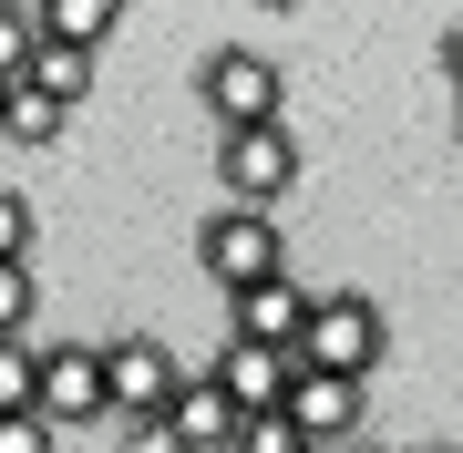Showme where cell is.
I'll list each match as a JSON object with an SVG mask.
<instances>
[{
  "mask_svg": "<svg viewBox=\"0 0 463 453\" xmlns=\"http://www.w3.org/2000/svg\"><path fill=\"white\" fill-rule=\"evenodd\" d=\"M381 299H361V288H340V299H309V319H298L288 361L298 371H340V382H361V371L381 361Z\"/></svg>",
  "mask_w": 463,
  "mask_h": 453,
  "instance_id": "cell-1",
  "label": "cell"
},
{
  "mask_svg": "<svg viewBox=\"0 0 463 453\" xmlns=\"http://www.w3.org/2000/svg\"><path fill=\"white\" fill-rule=\"evenodd\" d=\"M103 412H124V422H155L175 402V382H185V361L165 351L155 330H124V340H103Z\"/></svg>",
  "mask_w": 463,
  "mask_h": 453,
  "instance_id": "cell-2",
  "label": "cell"
},
{
  "mask_svg": "<svg viewBox=\"0 0 463 453\" xmlns=\"http://www.w3.org/2000/svg\"><path fill=\"white\" fill-rule=\"evenodd\" d=\"M216 185H227V206H279L288 185H298V145H288V124H237V135H216Z\"/></svg>",
  "mask_w": 463,
  "mask_h": 453,
  "instance_id": "cell-3",
  "label": "cell"
},
{
  "mask_svg": "<svg viewBox=\"0 0 463 453\" xmlns=\"http://www.w3.org/2000/svg\"><path fill=\"white\" fill-rule=\"evenodd\" d=\"M196 258H206V278L227 288V299H237V288H258V278H279V269H288V258H279V227H268L258 206H216V217L196 227Z\"/></svg>",
  "mask_w": 463,
  "mask_h": 453,
  "instance_id": "cell-4",
  "label": "cell"
},
{
  "mask_svg": "<svg viewBox=\"0 0 463 453\" xmlns=\"http://www.w3.org/2000/svg\"><path fill=\"white\" fill-rule=\"evenodd\" d=\"M279 412H288V433L309 453H340L350 433H361V382H340V371H288Z\"/></svg>",
  "mask_w": 463,
  "mask_h": 453,
  "instance_id": "cell-5",
  "label": "cell"
},
{
  "mask_svg": "<svg viewBox=\"0 0 463 453\" xmlns=\"http://www.w3.org/2000/svg\"><path fill=\"white\" fill-rule=\"evenodd\" d=\"M196 93H206L216 135H237V124H279V72H268L258 52H216V62L196 72Z\"/></svg>",
  "mask_w": 463,
  "mask_h": 453,
  "instance_id": "cell-6",
  "label": "cell"
},
{
  "mask_svg": "<svg viewBox=\"0 0 463 453\" xmlns=\"http://www.w3.org/2000/svg\"><path fill=\"white\" fill-rule=\"evenodd\" d=\"M32 412L62 433V422H93L103 412V361L72 340V351H32Z\"/></svg>",
  "mask_w": 463,
  "mask_h": 453,
  "instance_id": "cell-7",
  "label": "cell"
},
{
  "mask_svg": "<svg viewBox=\"0 0 463 453\" xmlns=\"http://www.w3.org/2000/svg\"><path fill=\"white\" fill-rule=\"evenodd\" d=\"M155 422H165V433H175L185 453H227V443H237V422H248V412H237L227 392H216V371H185V382H175V402L155 412Z\"/></svg>",
  "mask_w": 463,
  "mask_h": 453,
  "instance_id": "cell-8",
  "label": "cell"
},
{
  "mask_svg": "<svg viewBox=\"0 0 463 453\" xmlns=\"http://www.w3.org/2000/svg\"><path fill=\"white\" fill-rule=\"evenodd\" d=\"M298 319H309V288H298V278L279 269V278L237 288V319H227V340H258V351H288V340H298Z\"/></svg>",
  "mask_w": 463,
  "mask_h": 453,
  "instance_id": "cell-9",
  "label": "cell"
},
{
  "mask_svg": "<svg viewBox=\"0 0 463 453\" xmlns=\"http://www.w3.org/2000/svg\"><path fill=\"white\" fill-rule=\"evenodd\" d=\"M288 351H258V340H227L216 351V392H227L237 412H279V392H288Z\"/></svg>",
  "mask_w": 463,
  "mask_h": 453,
  "instance_id": "cell-10",
  "label": "cell"
},
{
  "mask_svg": "<svg viewBox=\"0 0 463 453\" xmlns=\"http://www.w3.org/2000/svg\"><path fill=\"white\" fill-rule=\"evenodd\" d=\"M21 11H32V32H42V42L93 52V42H103V32H114V21L134 11V0H21Z\"/></svg>",
  "mask_w": 463,
  "mask_h": 453,
  "instance_id": "cell-11",
  "label": "cell"
},
{
  "mask_svg": "<svg viewBox=\"0 0 463 453\" xmlns=\"http://www.w3.org/2000/svg\"><path fill=\"white\" fill-rule=\"evenodd\" d=\"M21 83H32L42 103H62V114H72V103L93 93V52H72V42H32V62H21Z\"/></svg>",
  "mask_w": 463,
  "mask_h": 453,
  "instance_id": "cell-12",
  "label": "cell"
},
{
  "mask_svg": "<svg viewBox=\"0 0 463 453\" xmlns=\"http://www.w3.org/2000/svg\"><path fill=\"white\" fill-rule=\"evenodd\" d=\"M62 103H42L32 83H11V93H0V135H11V145H52V135H62Z\"/></svg>",
  "mask_w": 463,
  "mask_h": 453,
  "instance_id": "cell-13",
  "label": "cell"
},
{
  "mask_svg": "<svg viewBox=\"0 0 463 453\" xmlns=\"http://www.w3.org/2000/svg\"><path fill=\"white\" fill-rule=\"evenodd\" d=\"M227 453H309V443L288 433V412H248V422H237V443H227Z\"/></svg>",
  "mask_w": 463,
  "mask_h": 453,
  "instance_id": "cell-14",
  "label": "cell"
},
{
  "mask_svg": "<svg viewBox=\"0 0 463 453\" xmlns=\"http://www.w3.org/2000/svg\"><path fill=\"white\" fill-rule=\"evenodd\" d=\"M21 319H32V269L0 258V340H21Z\"/></svg>",
  "mask_w": 463,
  "mask_h": 453,
  "instance_id": "cell-15",
  "label": "cell"
},
{
  "mask_svg": "<svg viewBox=\"0 0 463 453\" xmlns=\"http://www.w3.org/2000/svg\"><path fill=\"white\" fill-rule=\"evenodd\" d=\"M0 412H32V351L0 340Z\"/></svg>",
  "mask_w": 463,
  "mask_h": 453,
  "instance_id": "cell-16",
  "label": "cell"
},
{
  "mask_svg": "<svg viewBox=\"0 0 463 453\" xmlns=\"http://www.w3.org/2000/svg\"><path fill=\"white\" fill-rule=\"evenodd\" d=\"M32 11H0V83H21V62H32Z\"/></svg>",
  "mask_w": 463,
  "mask_h": 453,
  "instance_id": "cell-17",
  "label": "cell"
},
{
  "mask_svg": "<svg viewBox=\"0 0 463 453\" xmlns=\"http://www.w3.org/2000/svg\"><path fill=\"white\" fill-rule=\"evenodd\" d=\"M0 453H52V422L42 412H0Z\"/></svg>",
  "mask_w": 463,
  "mask_h": 453,
  "instance_id": "cell-18",
  "label": "cell"
},
{
  "mask_svg": "<svg viewBox=\"0 0 463 453\" xmlns=\"http://www.w3.org/2000/svg\"><path fill=\"white\" fill-rule=\"evenodd\" d=\"M21 248H32V206L0 185V258H21Z\"/></svg>",
  "mask_w": 463,
  "mask_h": 453,
  "instance_id": "cell-19",
  "label": "cell"
},
{
  "mask_svg": "<svg viewBox=\"0 0 463 453\" xmlns=\"http://www.w3.org/2000/svg\"><path fill=\"white\" fill-rule=\"evenodd\" d=\"M124 453H185V443L165 433V422H124Z\"/></svg>",
  "mask_w": 463,
  "mask_h": 453,
  "instance_id": "cell-20",
  "label": "cell"
},
{
  "mask_svg": "<svg viewBox=\"0 0 463 453\" xmlns=\"http://www.w3.org/2000/svg\"><path fill=\"white\" fill-rule=\"evenodd\" d=\"M258 11H298V0H258Z\"/></svg>",
  "mask_w": 463,
  "mask_h": 453,
  "instance_id": "cell-21",
  "label": "cell"
},
{
  "mask_svg": "<svg viewBox=\"0 0 463 453\" xmlns=\"http://www.w3.org/2000/svg\"><path fill=\"white\" fill-rule=\"evenodd\" d=\"M0 11H21V0H0Z\"/></svg>",
  "mask_w": 463,
  "mask_h": 453,
  "instance_id": "cell-22",
  "label": "cell"
},
{
  "mask_svg": "<svg viewBox=\"0 0 463 453\" xmlns=\"http://www.w3.org/2000/svg\"><path fill=\"white\" fill-rule=\"evenodd\" d=\"M422 453H443V443H422Z\"/></svg>",
  "mask_w": 463,
  "mask_h": 453,
  "instance_id": "cell-23",
  "label": "cell"
}]
</instances>
